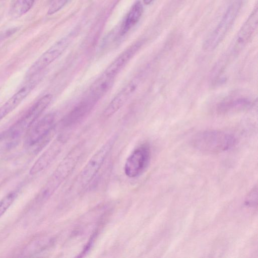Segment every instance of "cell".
<instances>
[{"instance_id":"cell-5","label":"cell","mask_w":258,"mask_h":258,"mask_svg":"<svg viewBox=\"0 0 258 258\" xmlns=\"http://www.w3.org/2000/svg\"><path fill=\"white\" fill-rule=\"evenodd\" d=\"M52 100V95L47 94L40 98L10 129V136L16 138L27 132Z\"/></svg>"},{"instance_id":"cell-18","label":"cell","mask_w":258,"mask_h":258,"mask_svg":"<svg viewBox=\"0 0 258 258\" xmlns=\"http://www.w3.org/2000/svg\"><path fill=\"white\" fill-rule=\"evenodd\" d=\"M35 0H17L12 10V16L17 18L27 13L32 7Z\"/></svg>"},{"instance_id":"cell-19","label":"cell","mask_w":258,"mask_h":258,"mask_svg":"<svg viewBox=\"0 0 258 258\" xmlns=\"http://www.w3.org/2000/svg\"><path fill=\"white\" fill-rule=\"evenodd\" d=\"M17 197V193L15 191H12L0 201V217L10 207Z\"/></svg>"},{"instance_id":"cell-10","label":"cell","mask_w":258,"mask_h":258,"mask_svg":"<svg viewBox=\"0 0 258 258\" xmlns=\"http://www.w3.org/2000/svg\"><path fill=\"white\" fill-rule=\"evenodd\" d=\"M66 141V139L63 136L58 137L35 162L30 169V174H35L49 165L59 154Z\"/></svg>"},{"instance_id":"cell-9","label":"cell","mask_w":258,"mask_h":258,"mask_svg":"<svg viewBox=\"0 0 258 258\" xmlns=\"http://www.w3.org/2000/svg\"><path fill=\"white\" fill-rule=\"evenodd\" d=\"M55 114L49 113L37 121L26 132V144L32 146L48 139L54 127Z\"/></svg>"},{"instance_id":"cell-20","label":"cell","mask_w":258,"mask_h":258,"mask_svg":"<svg viewBox=\"0 0 258 258\" xmlns=\"http://www.w3.org/2000/svg\"><path fill=\"white\" fill-rule=\"evenodd\" d=\"M257 201V187H254L246 198L245 203L247 206L250 207L256 206Z\"/></svg>"},{"instance_id":"cell-6","label":"cell","mask_w":258,"mask_h":258,"mask_svg":"<svg viewBox=\"0 0 258 258\" xmlns=\"http://www.w3.org/2000/svg\"><path fill=\"white\" fill-rule=\"evenodd\" d=\"M71 40V36H66L54 43L30 67L26 73V77L28 78L34 77L53 62L68 47Z\"/></svg>"},{"instance_id":"cell-11","label":"cell","mask_w":258,"mask_h":258,"mask_svg":"<svg viewBox=\"0 0 258 258\" xmlns=\"http://www.w3.org/2000/svg\"><path fill=\"white\" fill-rule=\"evenodd\" d=\"M258 22L257 8L252 12L239 31L233 47L234 52H238L249 41L256 29Z\"/></svg>"},{"instance_id":"cell-14","label":"cell","mask_w":258,"mask_h":258,"mask_svg":"<svg viewBox=\"0 0 258 258\" xmlns=\"http://www.w3.org/2000/svg\"><path fill=\"white\" fill-rule=\"evenodd\" d=\"M36 84V81L29 82L22 87L0 107V121L13 111L29 95Z\"/></svg>"},{"instance_id":"cell-13","label":"cell","mask_w":258,"mask_h":258,"mask_svg":"<svg viewBox=\"0 0 258 258\" xmlns=\"http://www.w3.org/2000/svg\"><path fill=\"white\" fill-rule=\"evenodd\" d=\"M97 101L87 95L70 112L64 119V124L71 126L77 123L92 110Z\"/></svg>"},{"instance_id":"cell-23","label":"cell","mask_w":258,"mask_h":258,"mask_svg":"<svg viewBox=\"0 0 258 258\" xmlns=\"http://www.w3.org/2000/svg\"><path fill=\"white\" fill-rule=\"evenodd\" d=\"M153 0H143V2L146 5H149L150 4Z\"/></svg>"},{"instance_id":"cell-2","label":"cell","mask_w":258,"mask_h":258,"mask_svg":"<svg viewBox=\"0 0 258 258\" xmlns=\"http://www.w3.org/2000/svg\"><path fill=\"white\" fill-rule=\"evenodd\" d=\"M80 156V150L76 149L65 157L42 188L40 194L41 199H47L53 194L73 170Z\"/></svg>"},{"instance_id":"cell-7","label":"cell","mask_w":258,"mask_h":258,"mask_svg":"<svg viewBox=\"0 0 258 258\" xmlns=\"http://www.w3.org/2000/svg\"><path fill=\"white\" fill-rule=\"evenodd\" d=\"M150 157V149L148 145H141L136 148L125 162L124 170L126 175L134 178L141 174L147 168Z\"/></svg>"},{"instance_id":"cell-17","label":"cell","mask_w":258,"mask_h":258,"mask_svg":"<svg viewBox=\"0 0 258 258\" xmlns=\"http://www.w3.org/2000/svg\"><path fill=\"white\" fill-rule=\"evenodd\" d=\"M143 8L139 1L136 2L131 8L127 16L122 24L120 35L126 33L139 21L143 14Z\"/></svg>"},{"instance_id":"cell-16","label":"cell","mask_w":258,"mask_h":258,"mask_svg":"<svg viewBox=\"0 0 258 258\" xmlns=\"http://www.w3.org/2000/svg\"><path fill=\"white\" fill-rule=\"evenodd\" d=\"M251 104V101L246 97L231 98L220 103L217 107V111L220 114L237 112L247 109Z\"/></svg>"},{"instance_id":"cell-15","label":"cell","mask_w":258,"mask_h":258,"mask_svg":"<svg viewBox=\"0 0 258 258\" xmlns=\"http://www.w3.org/2000/svg\"><path fill=\"white\" fill-rule=\"evenodd\" d=\"M115 79L103 72L91 84L88 95L98 102L110 90Z\"/></svg>"},{"instance_id":"cell-4","label":"cell","mask_w":258,"mask_h":258,"mask_svg":"<svg viewBox=\"0 0 258 258\" xmlns=\"http://www.w3.org/2000/svg\"><path fill=\"white\" fill-rule=\"evenodd\" d=\"M241 5V0H236L229 6L216 28L205 40V50H213L220 43L234 22Z\"/></svg>"},{"instance_id":"cell-12","label":"cell","mask_w":258,"mask_h":258,"mask_svg":"<svg viewBox=\"0 0 258 258\" xmlns=\"http://www.w3.org/2000/svg\"><path fill=\"white\" fill-rule=\"evenodd\" d=\"M142 45V42H138L131 45L116 57L107 66L103 72L110 77L116 78V76L133 58Z\"/></svg>"},{"instance_id":"cell-1","label":"cell","mask_w":258,"mask_h":258,"mask_svg":"<svg viewBox=\"0 0 258 258\" xmlns=\"http://www.w3.org/2000/svg\"><path fill=\"white\" fill-rule=\"evenodd\" d=\"M236 142V139L232 135L214 130L198 133L191 141L193 146L197 149L212 153L227 151L232 148Z\"/></svg>"},{"instance_id":"cell-3","label":"cell","mask_w":258,"mask_h":258,"mask_svg":"<svg viewBox=\"0 0 258 258\" xmlns=\"http://www.w3.org/2000/svg\"><path fill=\"white\" fill-rule=\"evenodd\" d=\"M116 139V135L110 137L90 158L79 176L80 186L85 187L93 179L112 149Z\"/></svg>"},{"instance_id":"cell-8","label":"cell","mask_w":258,"mask_h":258,"mask_svg":"<svg viewBox=\"0 0 258 258\" xmlns=\"http://www.w3.org/2000/svg\"><path fill=\"white\" fill-rule=\"evenodd\" d=\"M141 79L140 76H137L121 88L104 109L103 115L105 117H110L124 106L137 91Z\"/></svg>"},{"instance_id":"cell-22","label":"cell","mask_w":258,"mask_h":258,"mask_svg":"<svg viewBox=\"0 0 258 258\" xmlns=\"http://www.w3.org/2000/svg\"><path fill=\"white\" fill-rule=\"evenodd\" d=\"M16 30H17V29H16V28H13V29H10L9 30H8V31H7L5 33V36L6 37H8V36L11 35V34H13L14 33H15Z\"/></svg>"},{"instance_id":"cell-21","label":"cell","mask_w":258,"mask_h":258,"mask_svg":"<svg viewBox=\"0 0 258 258\" xmlns=\"http://www.w3.org/2000/svg\"><path fill=\"white\" fill-rule=\"evenodd\" d=\"M67 0H55L49 7L47 14L52 15L60 10L66 4Z\"/></svg>"}]
</instances>
